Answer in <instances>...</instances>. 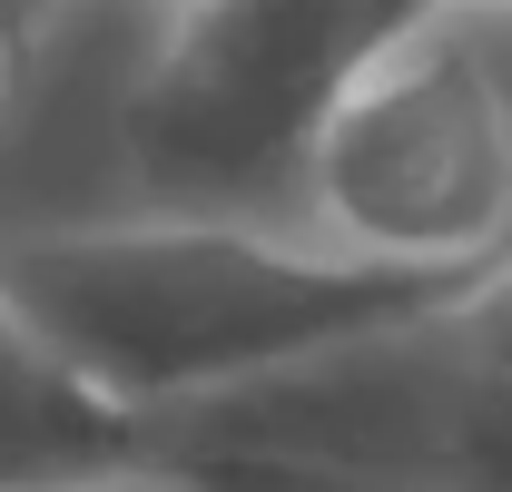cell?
<instances>
[{
    "instance_id": "obj_1",
    "label": "cell",
    "mask_w": 512,
    "mask_h": 492,
    "mask_svg": "<svg viewBox=\"0 0 512 492\" xmlns=\"http://www.w3.org/2000/svg\"><path fill=\"white\" fill-rule=\"evenodd\" d=\"M483 266H384L247 217H138L0 237V306L50 365L138 424L434 315Z\"/></svg>"
},
{
    "instance_id": "obj_2",
    "label": "cell",
    "mask_w": 512,
    "mask_h": 492,
    "mask_svg": "<svg viewBox=\"0 0 512 492\" xmlns=\"http://www.w3.org/2000/svg\"><path fill=\"white\" fill-rule=\"evenodd\" d=\"M453 0H188L128 89V168L178 217H237L306 187L325 109L384 40Z\"/></svg>"
},
{
    "instance_id": "obj_3",
    "label": "cell",
    "mask_w": 512,
    "mask_h": 492,
    "mask_svg": "<svg viewBox=\"0 0 512 492\" xmlns=\"http://www.w3.org/2000/svg\"><path fill=\"white\" fill-rule=\"evenodd\" d=\"M306 207L335 256L384 266H493L512 246V79L463 10L345 79L306 148Z\"/></svg>"
},
{
    "instance_id": "obj_4",
    "label": "cell",
    "mask_w": 512,
    "mask_h": 492,
    "mask_svg": "<svg viewBox=\"0 0 512 492\" xmlns=\"http://www.w3.org/2000/svg\"><path fill=\"white\" fill-rule=\"evenodd\" d=\"M158 433L79 394L0 306V492H79V483H119L148 463Z\"/></svg>"
},
{
    "instance_id": "obj_5",
    "label": "cell",
    "mask_w": 512,
    "mask_h": 492,
    "mask_svg": "<svg viewBox=\"0 0 512 492\" xmlns=\"http://www.w3.org/2000/svg\"><path fill=\"white\" fill-rule=\"evenodd\" d=\"M424 335H434V355L453 365L463 394L512 404V246L473 276V286H463V296H453L444 315H434V325H424Z\"/></svg>"
},
{
    "instance_id": "obj_6",
    "label": "cell",
    "mask_w": 512,
    "mask_h": 492,
    "mask_svg": "<svg viewBox=\"0 0 512 492\" xmlns=\"http://www.w3.org/2000/svg\"><path fill=\"white\" fill-rule=\"evenodd\" d=\"M424 492H512V404H483V394L453 384V414H444V433H434Z\"/></svg>"
},
{
    "instance_id": "obj_7",
    "label": "cell",
    "mask_w": 512,
    "mask_h": 492,
    "mask_svg": "<svg viewBox=\"0 0 512 492\" xmlns=\"http://www.w3.org/2000/svg\"><path fill=\"white\" fill-rule=\"evenodd\" d=\"M40 20H50V0H0V60H10V50H20Z\"/></svg>"
},
{
    "instance_id": "obj_8",
    "label": "cell",
    "mask_w": 512,
    "mask_h": 492,
    "mask_svg": "<svg viewBox=\"0 0 512 492\" xmlns=\"http://www.w3.org/2000/svg\"><path fill=\"white\" fill-rule=\"evenodd\" d=\"M453 10H503V20H512V0H453Z\"/></svg>"
},
{
    "instance_id": "obj_9",
    "label": "cell",
    "mask_w": 512,
    "mask_h": 492,
    "mask_svg": "<svg viewBox=\"0 0 512 492\" xmlns=\"http://www.w3.org/2000/svg\"><path fill=\"white\" fill-rule=\"evenodd\" d=\"M0 69H10V60H0Z\"/></svg>"
}]
</instances>
